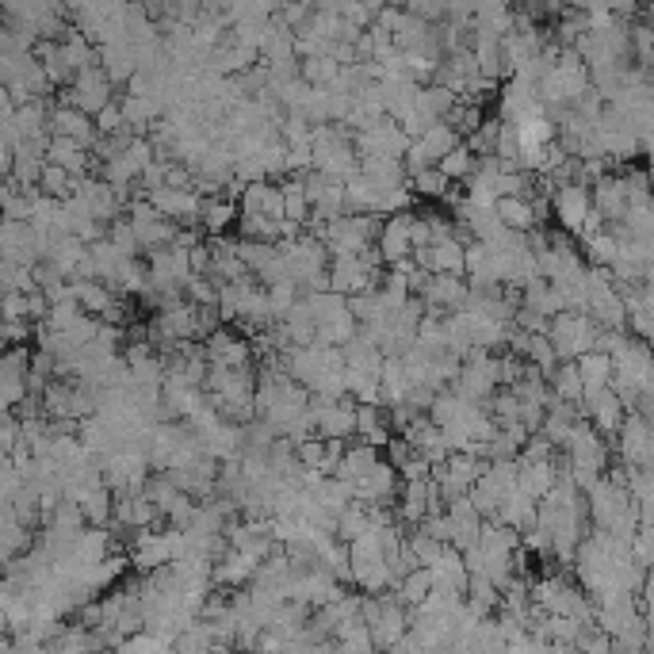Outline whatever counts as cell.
<instances>
[{
    "label": "cell",
    "instance_id": "cell-6",
    "mask_svg": "<svg viewBox=\"0 0 654 654\" xmlns=\"http://www.w3.org/2000/svg\"><path fill=\"white\" fill-rule=\"evenodd\" d=\"M356 498H360V502L398 505V498H402V471L383 456L364 479H356Z\"/></svg>",
    "mask_w": 654,
    "mask_h": 654
},
{
    "label": "cell",
    "instance_id": "cell-30",
    "mask_svg": "<svg viewBox=\"0 0 654 654\" xmlns=\"http://www.w3.org/2000/svg\"><path fill=\"white\" fill-rule=\"evenodd\" d=\"M436 165L444 169V176H448V180H456V184H463L467 176H471V173H475V169H479V153L471 150L467 142H459L456 150H452V153H444V157H440Z\"/></svg>",
    "mask_w": 654,
    "mask_h": 654
},
{
    "label": "cell",
    "instance_id": "cell-1",
    "mask_svg": "<svg viewBox=\"0 0 654 654\" xmlns=\"http://www.w3.org/2000/svg\"><path fill=\"white\" fill-rule=\"evenodd\" d=\"M551 341H555V349L563 360H578L582 352L597 349V337H601V322L589 314V310H559L555 318H551Z\"/></svg>",
    "mask_w": 654,
    "mask_h": 654
},
{
    "label": "cell",
    "instance_id": "cell-49",
    "mask_svg": "<svg viewBox=\"0 0 654 654\" xmlns=\"http://www.w3.org/2000/svg\"><path fill=\"white\" fill-rule=\"evenodd\" d=\"M639 505V524H654V498H643Z\"/></svg>",
    "mask_w": 654,
    "mask_h": 654
},
{
    "label": "cell",
    "instance_id": "cell-39",
    "mask_svg": "<svg viewBox=\"0 0 654 654\" xmlns=\"http://www.w3.org/2000/svg\"><path fill=\"white\" fill-rule=\"evenodd\" d=\"M280 131H284V146H314V123L303 115H287Z\"/></svg>",
    "mask_w": 654,
    "mask_h": 654
},
{
    "label": "cell",
    "instance_id": "cell-43",
    "mask_svg": "<svg viewBox=\"0 0 654 654\" xmlns=\"http://www.w3.org/2000/svg\"><path fill=\"white\" fill-rule=\"evenodd\" d=\"M632 555L635 563H643L647 570L654 567V524H639V532L632 540Z\"/></svg>",
    "mask_w": 654,
    "mask_h": 654
},
{
    "label": "cell",
    "instance_id": "cell-11",
    "mask_svg": "<svg viewBox=\"0 0 654 654\" xmlns=\"http://www.w3.org/2000/svg\"><path fill=\"white\" fill-rule=\"evenodd\" d=\"M410 222H414V211H398V215L383 218V230H379V241H375V245L383 249L387 264L402 261V257H410V253H414Z\"/></svg>",
    "mask_w": 654,
    "mask_h": 654
},
{
    "label": "cell",
    "instance_id": "cell-13",
    "mask_svg": "<svg viewBox=\"0 0 654 654\" xmlns=\"http://www.w3.org/2000/svg\"><path fill=\"white\" fill-rule=\"evenodd\" d=\"M589 314H593L601 326L628 329V303H624V295H620V287L616 284L593 287V295H589Z\"/></svg>",
    "mask_w": 654,
    "mask_h": 654
},
{
    "label": "cell",
    "instance_id": "cell-38",
    "mask_svg": "<svg viewBox=\"0 0 654 654\" xmlns=\"http://www.w3.org/2000/svg\"><path fill=\"white\" fill-rule=\"evenodd\" d=\"M184 291H188V299L196 306H218V291H222V280H215V276H192L188 284H184Z\"/></svg>",
    "mask_w": 654,
    "mask_h": 654
},
{
    "label": "cell",
    "instance_id": "cell-12",
    "mask_svg": "<svg viewBox=\"0 0 654 654\" xmlns=\"http://www.w3.org/2000/svg\"><path fill=\"white\" fill-rule=\"evenodd\" d=\"M100 66L108 69V77L115 81V88H127V81L142 69V62H138V46L123 43V39H119V43H104L100 46Z\"/></svg>",
    "mask_w": 654,
    "mask_h": 654
},
{
    "label": "cell",
    "instance_id": "cell-45",
    "mask_svg": "<svg viewBox=\"0 0 654 654\" xmlns=\"http://www.w3.org/2000/svg\"><path fill=\"white\" fill-rule=\"evenodd\" d=\"M261 211H264V215H272V218H284V215H287V207H284V188H280L276 180H268V184H264Z\"/></svg>",
    "mask_w": 654,
    "mask_h": 654
},
{
    "label": "cell",
    "instance_id": "cell-9",
    "mask_svg": "<svg viewBox=\"0 0 654 654\" xmlns=\"http://www.w3.org/2000/svg\"><path fill=\"white\" fill-rule=\"evenodd\" d=\"M261 567V559L253 555V551H241V547H230L222 559L215 563V574H211V582L222 589H241L253 582V574Z\"/></svg>",
    "mask_w": 654,
    "mask_h": 654
},
{
    "label": "cell",
    "instance_id": "cell-42",
    "mask_svg": "<svg viewBox=\"0 0 654 654\" xmlns=\"http://www.w3.org/2000/svg\"><path fill=\"white\" fill-rule=\"evenodd\" d=\"M628 333L639 337V341H647L654 349V310L651 306H635L632 314H628Z\"/></svg>",
    "mask_w": 654,
    "mask_h": 654
},
{
    "label": "cell",
    "instance_id": "cell-31",
    "mask_svg": "<svg viewBox=\"0 0 654 654\" xmlns=\"http://www.w3.org/2000/svg\"><path fill=\"white\" fill-rule=\"evenodd\" d=\"M444 119H448V123H452V127H456V131L467 138V134H475L482 123H486V108H482V104H475V100H467V96H459L456 104H452V111H448Z\"/></svg>",
    "mask_w": 654,
    "mask_h": 654
},
{
    "label": "cell",
    "instance_id": "cell-20",
    "mask_svg": "<svg viewBox=\"0 0 654 654\" xmlns=\"http://www.w3.org/2000/svg\"><path fill=\"white\" fill-rule=\"evenodd\" d=\"M379 383H383V406L406 402V394H410V387H414V379H410V371H406V364H402V356H387V360H383Z\"/></svg>",
    "mask_w": 654,
    "mask_h": 654
},
{
    "label": "cell",
    "instance_id": "cell-23",
    "mask_svg": "<svg viewBox=\"0 0 654 654\" xmlns=\"http://www.w3.org/2000/svg\"><path fill=\"white\" fill-rule=\"evenodd\" d=\"M356 333H360V318L352 314L349 306L337 310V314H329L326 322H318V341H322V345H341V349H345Z\"/></svg>",
    "mask_w": 654,
    "mask_h": 654
},
{
    "label": "cell",
    "instance_id": "cell-29",
    "mask_svg": "<svg viewBox=\"0 0 654 654\" xmlns=\"http://www.w3.org/2000/svg\"><path fill=\"white\" fill-rule=\"evenodd\" d=\"M394 593H398V601H402V605H410V609L421 605V601L433 593V570H429V567L410 570V574H406V578L394 586Z\"/></svg>",
    "mask_w": 654,
    "mask_h": 654
},
{
    "label": "cell",
    "instance_id": "cell-7",
    "mask_svg": "<svg viewBox=\"0 0 654 654\" xmlns=\"http://www.w3.org/2000/svg\"><path fill=\"white\" fill-rule=\"evenodd\" d=\"M50 134H69V138H77L85 150L96 146V138H100V127H96V115H88V111L73 108V104H54L50 111Z\"/></svg>",
    "mask_w": 654,
    "mask_h": 654
},
{
    "label": "cell",
    "instance_id": "cell-44",
    "mask_svg": "<svg viewBox=\"0 0 654 654\" xmlns=\"http://www.w3.org/2000/svg\"><path fill=\"white\" fill-rule=\"evenodd\" d=\"M513 322L521 329H528V333H547L551 329V318L547 314H540V310H532V306H517V314H513Z\"/></svg>",
    "mask_w": 654,
    "mask_h": 654
},
{
    "label": "cell",
    "instance_id": "cell-36",
    "mask_svg": "<svg viewBox=\"0 0 654 654\" xmlns=\"http://www.w3.org/2000/svg\"><path fill=\"white\" fill-rule=\"evenodd\" d=\"M337 73H341V62L333 58V54H318V58H303V77L306 85H322L329 88L337 81Z\"/></svg>",
    "mask_w": 654,
    "mask_h": 654
},
{
    "label": "cell",
    "instance_id": "cell-40",
    "mask_svg": "<svg viewBox=\"0 0 654 654\" xmlns=\"http://www.w3.org/2000/svg\"><path fill=\"white\" fill-rule=\"evenodd\" d=\"M410 547H414L417 559H421L425 567H433L436 559H440V551H444V544H440L436 536H429L421 524H417V528H410Z\"/></svg>",
    "mask_w": 654,
    "mask_h": 654
},
{
    "label": "cell",
    "instance_id": "cell-8",
    "mask_svg": "<svg viewBox=\"0 0 654 654\" xmlns=\"http://www.w3.org/2000/svg\"><path fill=\"white\" fill-rule=\"evenodd\" d=\"M593 207L605 215V222H616V218L628 215V207H632V192H628L624 173H605L597 184H593Z\"/></svg>",
    "mask_w": 654,
    "mask_h": 654
},
{
    "label": "cell",
    "instance_id": "cell-25",
    "mask_svg": "<svg viewBox=\"0 0 654 654\" xmlns=\"http://www.w3.org/2000/svg\"><path fill=\"white\" fill-rule=\"evenodd\" d=\"M578 368H582V379L586 387H612V375H616V356L601 349H589L578 356Z\"/></svg>",
    "mask_w": 654,
    "mask_h": 654
},
{
    "label": "cell",
    "instance_id": "cell-16",
    "mask_svg": "<svg viewBox=\"0 0 654 654\" xmlns=\"http://www.w3.org/2000/svg\"><path fill=\"white\" fill-rule=\"evenodd\" d=\"M360 173L368 176L375 188H402L410 184V169L402 157H360Z\"/></svg>",
    "mask_w": 654,
    "mask_h": 654
},
{
    "label": "cell",
    "instance_id": "cell-19",
    "mask_svg": "<svg viewBox=\"0 0 654 654\" xmlns=\"http://www.w3.org/2000/svg\"><path fill=\"white\" fill-rule=\"evenodd\" d=\"M517 463H521V479H517V486H521L524 494H532V498H547L551 486L559 482L555 459H540V463H524V459H517Z\"/></svg>",
    "mask_w": 654,
    "mask_h": 654
},
{
    "label": "cell",
    "instance_id": "cell-4",
    "mask_svg": "<svg viewBox=\"0 0 654 654\" xmlns=\"http://www.w3.org/2000/svg\"><path fill=\"white\" fill-rule=\"evenodd\" d=\"M62 100L73 104V108L88 111V115H96V111H104L115 100V81L108 77L104 66H85L73 77V85H66Z\"/></svg>",
    "mask_w": 654,
    "mask_h": 654
},
{
    "label": "cell",
    "instance_id": "cell-14",
    "mask_svg": "<svg viewBox=\"0 0 654 654\" xmlns=\"http://www.w3.org/2000/svg\"><path fill=\"white\" fill-rule=\"evenodd\" d=\"M27 547H35V528H27L12 513V505H0V555H4V563L23 555Z\"/></svg>",
    "mask_w": 654,
    "mask_h": 654
},
{
    "label": "cell",
    "instance_id": "cell-5",
    "mask_svg": "<svg viewBox=\"0 0 654 654\" xmlns=\"http://www.w3.org/2000/svg\"><path fill=\"white\" fill-rule=\"evenodd\" d=\"M551 207H555V222L570 230V234H582L586 218L593 215V188L589 184H559L551 192Z\"/></svg>",
    "mask_w": 654,
    "mask_h": 654
},
{
    "label": "cell",
    "instance_id": "cell-24",
    "mask_svg": "<svg viewBox=\"0 0 654 654\" xmlns=\"http://www.w3.org/2000/svg\"><path fill=\"white\" fill-rule=\"evenodd\" d=\"M459 96L452 92V88L436 85V81H429V85H421V92H417V104L414 108L429 119V123H440L448 111H452V104H456Z\"/></svg>",
    "mask_w": 654,
    "mask_h": 654
},
{
    "label": "cell",
    "instance_id": "cell-46",
    "mask_svg": "<svg viewBox=\"0 0 654 654\" xmlns=\"http://www.w3.org/2000/svg\"><path fill=\"white\" fill-rule=\"evenodd\" d=\"M16 318H31L27 291H4V322H16Z\"/></svg>",
    "mask_w": 654,
    "mask_h": 654
},
{
    "label": "cell",
    "instance_id": "cell-21",
    "mask_svg": "<svg viewBox=\"0 0 654 654\" xmlns=\"http://www.w3.org/2000/svg\"><path fill=\"white\" fill-rule=\"evenodd\" d=\"M547 383H551L555 398H563V402H582V394H586V379H582L578 360H559V368L547 375Z\"/></svg>",
    "mask_w": 654,
    "mask_h": 654
},
{
    "label": "cell",
    "instance_id": "cell-22",
    "mask_svg": "<svg viewBox=\"0 0 654 654\" xmlns=\"http://www.w3.org/2000/svg\"><path fill=\"white\" fill-rule=\"evenodd\" d=\"M73 287H77V299L85 306V314H96V318H104L111 306L119 303V291L104 280H73Z\"/></svg>",
    "mask_w": 654,
    "mask_h": 654
},
{
    "label": "cell",
    "instance_id": "cell-2",
    "mask_svg": "<svg viewBox=\"0 0 654 654\" xmlns=\"http://www.w3.org/2000/svg\"><path fill=\"white\" fill-rule=\"evenodd\" d=\"M352 142H356L360 157H406L414 138L406 134V127L394 115H383L364 131H352Z\"/></svg>",
    "mask_w": 654,
    "mask_h": 654
},
{
    "label": "cell",
    "instance_id": "cell-37",
    "mask_svg": "<svg viewBox=\"0 0 654 654\" xmlns=\"http://www.w3.org/2000/svg\"><path fill=\"white\" fill-rule=\"evenodd\" d=\"M108 238L127 253V257H138V253H146L142 249V238H138V230H134V222L127 215H119L115 222L108 226Z\"/></svg>",
    "mask_w": 654,
    "mask_h": 654
},
{
    "label": "cell",
    "instance_id": "cell-48",
    "mask_svg": "<svg viewBox=\"0 0 654 654\" xmlns=\"http://www.w3.org/2000/svg\"><path fill=\"white\" fill-rule=\"evenodd\" d=\"M410 238H414V249L433 245V222H429V215H414V222H410Z\"/></svg>",
    "mask_w": 654,
    "mask_h": 654
},
{
    "label": "cell",
    "instance_id": "cell-10",
    "mask_svg": "<svg viewBox=\"0 0 654 654\" xmlns=\"http://www.w3.org/2000/svg\"><path fill=\"white\" fill-rule=\"evenodd\" d=\"M421 299L433 306H444V310H459L471 299V280L463 272H433V280H429Z\"/></svg>",
    "mask_w": 654,
    "mask_h": 654
},
{
    "label": "cell",
    "instance_id": "cell-15",
    "mask_svg": "<svg viewBox=\"0 0 654 654\" xmlns=\"http://www.w3.org/2000/svg\"><path fill=\"white\" fill-rule=\"evenodd\" d=\"M383 459V448L379 444H371V440H364V436H356V444H349V452L341 456V463H337V479H364L371 467Z\"/></svg>",
    "mask_w": 654,
    "mask_h": 654
},
{
    "label": "cell",
    "instance_id": "cell-18",
    "mask_svg": "<svg viewBox=\"0 0 654 654\" xmlns=\"http://www.w3.org/2000/svg\"><path fill=\"white\" fill-rule=\"evenodd\" d=\"M318 433H322V436H345V440L356 436V398H352V394H345L341 402H333L329 410L318 414Z\"/></svg>",
    "mask_w": 654,
    "mask_h": 654
},
{
    "label": "cell",
    "instance_id": "cell-47",
    "mask_svg": "<svg viewBox=\"0 0 654 654\" xmlns=\"http://www.w3.org/2000/svg\"><path fill=\"white\" fill-rule=\"evenodd\" d=\"M402 161H406V169H410V176L421 173V169H429V165H436V161H433V153L425 150V142H421V138H414V142H410V150H406V157H402Z\"/></svg>",
    "mask_w": 654,
    "mask_h": 654
},
{
    "label": "cell",
    "instance_id": "cell-27",
    "mask_svg": "<svg viewBox=\"0 0 654 654\" xmlns=\"http://www.w3.org/2000/svg\"><path fill=\"white\" fill-rule=\"evenodd\" d=\"M578 245H582V257H586V264H612L616 257H620V238L612 234L609 226H605V230H597V234L578 238Z\"/></svg>",
    "mask_w": 654,
    "mask_h": 654
},
{
    "label": "cell",
    "instance_id": "cell-35",
    "mask_svg": "<svg viewBox=\"0 0 654 654\" xmlns=\"http://www.w3.org/2000/svg\"><path fill=\"white\" fill-rule=\"evenodd\" d=\"M502 131H505V119L502 115H494V119H486L475 134H467L463 142L479 153V157H494V153H498V142H502Z\"/></svg>",
    "mask_w": 654,
    "mask_h": 654
},
{
    "label": "cell",
    "instance_id": "cell-17",
    "mask_svg": "<svg viewBox=\"0 0 654 654\" xmlns=\"http://www.w3.org/2000/svg\"><path fill=\"white\" fill-rule=\"evenodd\" d=\"M241 218V203L226 196H203V215L199 222L207 226V234H230Z\"/></svg>",
    "mask_w": 654,
    "mask_h": 654
},
{
    "label": "cell",
    "instance_id": "cell-26",
    "mask_svg": "<svg viewBox=\"0 0 654 654\" xmlns=\"http://www.w3.org/2000/svg\"><path fill=\"white\" fill-rule=\"evenodd\" d=\"M498 215H502V222L509 226V230H524V234L540 226L532 199H524V196H502L498 199Z\"/></svg>",
    "mask_w": 654,
    "mask_h": 654
},
{
    "label": "cell",
    "instance_id": "cell-41",
    "mask_svg": "<svg viewBox=\"0 0 654 654\" xmlns=\"http://www.w3.org/2000/svg\"><path fill=\"white\" fill-rule=\"evenodd\" d=\"M295 452H299V463H303V467H318V471H322V463H326V436L322 433L306 436V440L295 444Z\"/></svg>",
    "mask_w": 654,
    "mask_h": 654
},
{
    "label": "cell",
    "instance_id": "cell-33",
    "mask_svg": "<svg viewBox=\"0 0 654 654\" xmlns=\"http://www.w3.org/2000/svg\"><path fill=\"white\" fill-rule=\"evenodd\" d=\"M352 586L364 589V593H383V589H391L394 586L391 563L379 559V563H368V567H356L352 570Z\"/></svg>",
    "mask_w": 654,
    "mask_h": 654
},
{
    "label": "cell",
    "instance_id": "cell-34",
    "mask_svg": "<svg viewBox=\"0 0 654 654\" xmlns=\"http://www.w3.org/2000/svg\"><path fill=\"white\" fill-rule=\"evenodd\" d=\"M371 528V513H368V502H356L349 505V509H341V517H337V536L345 540V544H352L360 532H368Z\"/></svg>",
    "mask_w": 654,
    "mask_h": 654
},
{
    "label": "cell",
    "instance_id": "cell-3",
    "mask_svg": "<svg viewBox=\"0 0 654 654\" xmlns=\"http://www.w3.org/2000/svg\"><path fill=\"white\" fill-rule=\"evenodd\" d=\"M616 456L628 467H654V421L643 410H628L616 436Z\"/></svg>",
    "mask_w": 654,
    "mask_h": 654
},
{
    "label": "cell",
    "instance_id": "cell-32",
    "mask_svg": "<svg viewBox=\"0 0 654 654\" xmlns=\"http://www.w3.org/2000/svg\"><path fill=\"white\" fill-rule=\"evenodd\" d=\"M421 142H425V150L433 153V161H440L444 153H452L463 142V134L448 123V119H440V123H429V131L421 134Z\"/></svg>",
    "mask_w": 654,
    "mask_h": 654
},
{
    "label": "cell",
    "instance_id": "cell-28",
    "mask_svg": "<svg viewBox=\"0 0 654 654\" xmlns=\"http://www.w3.org/2000/svg\"><path fill=\"white\" fill-rule=\"evenodd\" d=\"M452 184H456V180H448L440 165H429V169H421V173L410 176V188L417 192V199H429V203H440V199L452 192Z\"/></svg>",
    "mask_w": 654,
    "mask_h": 654
}]
</instances>
